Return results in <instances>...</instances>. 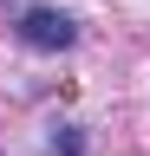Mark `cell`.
I'll return each mask as SVG.
<instances>
[{"label": "cell", "instance_id": "1", "mask_svg": "<svg viewBox=\"0 0 150 156\" xmlns=\"http://www.w3.org/2000/svg\"><path fill=\"white\" fill-rule=\"evenodd\" d=\"M20 39L33 52H65L72 39H79V20L59 13V7H33V13H20Z\"/></svg>", "mask_w": 150, "mask_h": 156}]
</instances>
